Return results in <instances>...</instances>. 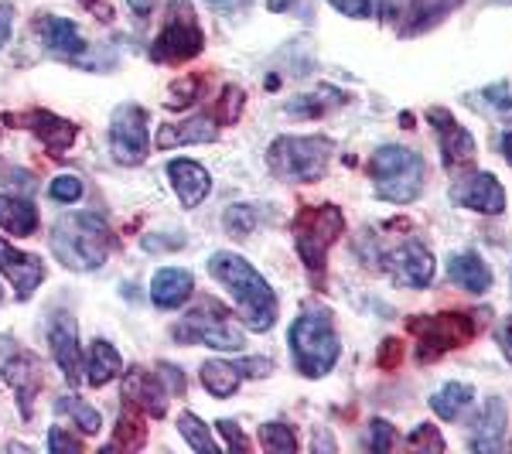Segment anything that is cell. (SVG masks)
Wrapping results in <instances>:
<instances>
[{"label": "cell", "mask_w": 512, "mask_h": 454, "mask_svg": "<svg viewBox=\"0 0 512 454\" xmlns=\"http://www.w3.org/2000/svg\"><path fill=\"white\" fill-rule=\"evenodd\" d=\"M315 451H335V441H332V434L318 431V437H315Z\"/></svg>", "instance_id": "11a10c76"}, {"label": "cell", "mask_w": 512, "mask_h": 454, "mask_svg": "<svg viewBox=\"0 0 512 454\" xmlns=\"http://www.w3.org/2000/svg\"><path fill=\"white\" fill-rule=\"evenodd\" d=\"M123 369V359L117 352V345H110L106 338H96L89 345V366H86V379L89 386H106L110 379H117Z\"/></svg>", "instance_id": "d4e9b609"}, {"label": "cell", "mask_w": 512, "mask_h": 454, "mask_svg": "<svg viewBox=\"0 0 512 454\" xmlns=\"http://www.w3.org/2000/svg\"><path fill=\"white\" fill-rule=\"evenodd\" d=\"M448 277H451V284L465 287L468 294H485L492 287V270L485 267V260L478 257L475 250L454 253L448 260Z\"/></svg>", "instance_id": "cb8c5ba5"}, {"label": "cell", "mask_w": 512, "mask_h": 454, "mask_svg": "<svg viewBox=\"0 0 512 454\" xmlns=\"http://www.w3.org/2000/svg\"><path fill=\"white\" fill-rule=\"evenodd\" d=\"M472 400H475V390L468 383H448L444 390H437L431 396V410L441 420H458L472 407Z\"/></svg>", "instance_id": "f1b7e54d"}, {"label": "cell", "mask_w": 512, "mask_h": 454, "mask_svg": "<svg viewBox=\"0 0 512 454\" xmlns=\"http://www.w3.org/2000/svg\"><path fill=\"white\" fill-rule=\"evenodd\" d=\"M246 106V96L239 86H226L222 89V99H219V123H226V127H233L239 120V113H243Z\"/></svg>", "instance_id": "e575fe53"}, {"label": "cell", "mask_w": 512, "mask_h": 454, "mask_svg": "<svg viewBox=\"0 0 512 454\" xmlns=\"http://www.w3.org/2000/svg\"><path fill=\"white\" fill-rule=\"evenodd\" d=\"M28 123H31V130H35V137L55 154V158H62V154L69 151V147L76 144V137H79L76 123L55 117V113H48V110H35L28 117Z\"/></svg>", "instance_id": "7402d4cb"}, {"label": "cell", "mask_w": 512, "mask_h": 454, "mask_svg": "<svg viewBox=\"0 0 512 454\" xmlns=\"http://www.w3.org/2000/svg\"><path fill=\"white\" fill-rule=\"evenodd\" d=\"M52 253L69 270H99L110 257V226L93 212H72L55 222Z\"/></svg>", "instance_id": "7a4b0ae2"}, {"label": "cell", "mask_w": 512, "mask_h": 454, "mask_svg": "<svg viewBox=\"0 0 512 454\" xmlns=\"http://www.w3.org/2000/svg\"><path fill=\"white\" fill-rule=\"evenodd\" d=\"M332 140L328 137H277L270 144L267 164L280 181H321L332 161Z\"/></svg>", "instance_id": "5b68a950"}, {"label": "cell", "mask_w": 512, "mask_h": 454, "mask_svg": "<svg viewBox=\"0 0 512 454\" xmlns=\"http://www.w3.org/2000/svg\"><path fill=\"white\" fill-rule=\"evenodd\" d=\"M4 383L18 393L21 417H31V410H35V396L41 390V362L35 356H28V352L7 359L4 362Z\"/></svg>", "instance_id": "e0dca14e"}, {"label": "cell", "mask_w": 512, "mask_h": 454, "mask_svg": "<svg viewBox=\"0 0 512 454\" xmlns=\"http://www.w3.org/2000/svg\"><path fill=\"white\" fill-rule=\"evenodd\" d=\"M48 448L55 454H79L82 451V441L72 434H65L62 427H52V434H48Z\"/></svg>", "instance_id": "b9f144b4"}, {"label": "cell", "mask_w": 512, "mask_h": 454, "mask_svg": "<svg viewBox=\"0 0 512 454\" xmlns=\"http://www.w3.org/2000/svg\"><path fill=\"white\" fill-rule=\"evenodd\" d=\"M260 444H263V451H274V454H294L297 451V437L287 424H263L260 427Z\"/></svg>", "instance_id": "d6a6232c"}, {"label": "cell", "mask_w": 512, "mask_h": 454, "mask_svg": "<svg viewBox=\"0 0 512 454\" xmlns=\"http://www.w3.org/2000/svg\"><path fill=\"white\" fill-rule=\"evenodd\" d=\"M400 362H403V342H400V338H386L383 349H379V366L396 369Z\"/></svg>", "instance_id": "ee69618b"}, {"label": "cell", "mask_w": 512, "mask_h": 454, "mask_svg": "<svg viewBox=\"0 0 512 454\" xmlns=\"http://www.w3.org/2000/svg\"><path fill=\"white\" fill-rule=\"evenodd\" d=\"M11 38V7H0V48Z\"/></svg>", "instance_id": "f5cc1de1"}, {"label": "cell", "mask_w": 512, "mask_h": 454, "mask_svg": "<svg viewBox=\"0 0 512 454\" xmlns=\"http://www.w3.org/2000/svg\"><path fill=\"white\" fill-rule=\"evenodd\" d=\"M55 414L72 417L86 434H99V427H103V417H99L89 403L76 400V396H59V400H55Z\"/></svg>", "instance_id": "4dcf8cb0"}, {"label": "cell", "mask_w": 512, "mask_h": 454, "mask_svg": "<svg viewBox=\"0 0 512 454\" xmlns=\"http://www.w3.org/2000/svg\"><path fill=\"white\" fill-rule=\"evenodd\" d=\"M178 431H181V437H185V441L192 444L195 451H202V454H219V444L212 441L209 427H205L195 414H181V417H178Z\"/></svg>", "instance_id": "1f68e13d"}, {"label": "cell", "mask_w": 512, "mask_h": 454, "mask_svg": "<svg viewBox=\"0 0 512 454\" xmlns=\"http://www.w3.org/2000/svg\"><path fill=\"white\" fill-rule=\"evenodd\" d=\"M192 291H195L192 270H181V267H164L151 280V301L164 311L181 308L192 297Z\"/></svg>", "instance_id": "44dd1931"}, {"label": "cell", "mask_w": 512, "mask_h": 454, "mask_svg": "<svg viewBox=\"0 0 512 454\" xmlns=\"http://www.w3.org/2000/svg\"><path fill=\"white\" fill-rule=\"evenodd\" d=\"M239 373H246V376H270V373H274V362H270V359H243V362H239Z\"/></svg>", "instance_id": "c3c4849f"}, {"label": "cell", "mask_w": 512, "mask_h": 454, "mask_svg": "<svg viewBox=\"0 0 512 454\" xmlns=\"http://www.w3.org/2000/svg\"><path fill=\"white\" fill-rule=\"evenodd\" d=\"M328 4L349 14V18H369V0H328Z\"/></svg>", "instance_id": "7dc6e473"}, {"label": "cell", "mask_w": 512, "mask_h": 454, "mask_svg": "<svg viewBox=\"0 0 512 454\" xmlns=\"http://www.w3.org/2000/svg\"><path fill=\"white\" fill-rule=\"evenodd\" d=\"M267 7H270L274 14H284L287 7H291V0H267Z\"/></svg>", "instance_id": "9f6ffc18"}, {"label": "cell", "mask_w": 512, "mask_h": 454, "mask_svg": "<svg viewBox=\"0 0 512 454\" xmlns=\"http://www.w3.org/2000/svg\"><path fill=\"white\" fill-rule=\"evenodd\" d=\"M396 444V434H393V427L386 424V420H373V427H369V448L373 451H390Z\"/></svg>", "instance_id": "60d3db41"}, {"label": "cell", "mask_w": 512, "mask_h": 454, "mask_svg": "<svg viewBox=\"0 0 512 454\" xmlns=\"http://www.w3.org/2000/svg\"><path fill=\"white\" fill-rule=\"evenodd\" d=\"M198 89H202V82H198V79H192V76L178 79L175 86H171V99H168V106H171V110H181V106L195 103Z\"/></svg>", "instance_id": "f35d334b"}, {"label": "cell", "mask_w": 512, "mask_h": 454, "mask_svg": "<svg viewBox=\"0 0 512 454\" xmlns=\"http://www.w3.org/2000/svg\"><path fill=\"white\" fill-rule=\"evenodd\" d=\"M226 229L229 236L236 239H246L256 229V209L253 205H233V209H226Z\"/></svg>", "instance_id": "836d02e7"}, {"label": "cell", "mask_w": 512, "mask_h": 454, "mask_svg": "<svg viewBox=\"0 0 512 454\" xmlns=\"http://www.w3.org/2000/svg\"><path fill=\"white\" fill-rule=\"evenodd\" d=\"M205 38H202V28L195 21V11L188 0H175L168 4V21H164L161 35L154 38L151 45V59L154 62H168V65H178V62H188L202 52Z\"/></svg>", "instance_id": "9c48e42d"}, {"label": "cell", "mask_w": 512, "mask_h": 454, "mask_svg": "<svg viewBox=\"0 0 512 454\" xmlns=\"http://www.w3.org/2000/svg\"><path fill=\"white\" fill-rule=\"evenodd\" d=\"M410 4H414V0H379V18L396 24V21L403 18V14L410 11Z\"/></svg>", "instance_id": "f6af8a7d"}, {"label": "cell", "mask_w": 512, "mask_h": 454, "mask_svg": "<svg viewBox=\"0 0 512 454\" xmlns=\"http://www.w3.org/2000/svg\"><path fill=\"white\" fill-rule=\"evenodd\" d=\"M407 444L417 451H444V437L434 424H420L417 431L407 437Z\"/></svg>", "instance_id": "8d00e7d4"}, {"label": "cell", "mask_w": 512, "mask_h": 454, "mask_svg": "<svg viewBox=\"0 0 512 454\" xmlns=\"http://www.w3.org/2000/svg\"><path fill=\"white\" fill-rule=\"evenodd\" d=\"M219 434H226L229 451H250V441L239 434V427L233 424V420H219Z\"/></svg>", "instance_id": "bcb514c9"}, {"label": "cell", "mask_w": 512, "mask_h": 454, "mask_svg": "<svg viewBox=\"0 0 512 454\" xmlns=\"http://www.w3.org/2000/svg\"><path fill=\"white\" fill-rule=\"evenodd\" d=\"M0 229L11 236H31L38 229V209L24 198L0 195Z\"/></svg>", "instance_id": "484cf974"}, {"label": "cell", "mask_w": 512, "mask_h": 454, "mask_svg": "<svg viewBox=\"0 0 512 454\" xmlns=\"http://www.w3.org/2000/svg\"><path fill=\"white\" fill-rule=\"evenodd\" d=\"M48 195L55 198V202H79L82 198V181L79 178H72V175H62V178H55L52 185H48Z\"/></svg>", "instance_id": "74e56055"}, {"label": "cell", "mask_w": 512, "mask_h": 454, "mask_svg": "<svg viewBox=\"0 0 512 454\" xmlns=\"http://www.w3.org/2000/svg\"><path fill=\"white\" fill-rule=\"evenodd\" d=\"M123 400L151 417L168 414V390H164V379L154 373H144V369H130L127 373V379H123Z\"/></svg>", "instance_id": "2e32d148"}, {"label": "cell", "mask_w": 512, "mask_h": 454, "mask_svg": "<svg viewBox=\"0 0 512 454\" xmlns=\"http://www.w3.org/2000/svg\"><path fill=\"white\" fill-rule=\"evenodd\" d=\"M147 441V427L134 407H127L117 420V431H113V448L117 451H137Z\"/></svg>", "instance_id": "f546056e"}, {"label": "cell", "mask_w": 512, "mask_h": 454, "mask_svg": "<svg viewBox=\"0 0 512 454\" xmlns=\"http://www.w3.org/2000/svg\"><path fill=\"white\" fill-rule=\"evenodd\" d=\"M502 154H506V161L512 164V130H509L506 137H502Z\"/></svg>", "instance_id": "6f0895ef"}, {"label": "cell", "mask_w": 512, "mask_h": 454, "mask_svg": "<svg viewBox=\"0 0 512 454\" xmlns=\"http://www.w3.org/2000/svg\"><path fill=\"white\" fill-rule=\"evenodd\" d=\"M161 379H171L175 393L185 390V376H181V369H178V366H161Z\"/></svg>", "instance_id": "816d5d0a"}, {"label": "cell", "mask_w": 512, "mask_h": 454, "mask_svg": "<svg viewBox=\"0 0 512 454\" xmlns=\"http://www.w3.org/2000/svg\"><path fill=\"white\" fill-rule=\"evenodd\" d=\"M427 120L434 123L437 137H441L444 168L458 171V168H465V164L475 161V137L468 134V130L461 127V123L454 120L444 106H431V110H427Z\"/></svg>", "instance_id": "7c38bea8"}, {"label": "cell", "mask_w": 512, "mask_h": 454, "mask_svg": "<svg viewBox=\"0 0 512 454\" xmlns=\"http://www.w3.org/2000/svg\"><path fill=\"white\" fill-rule=\"evenodd\" d=\"M212 11H222V14H233V11H243L250 0H205Z\"/></svg>", "instance_id": "f907efd6"}, {"label": "cell", "mask_w": 512, "mask_h": 454, "mask_svg": "<svg viewBox=\"0 0 512 454\" xmlns=\"http://www.w3.org/2000/svg\"><path fill=\"white\" fill-rule=\"evenodd\" d=\"M482 96H489L492 113H499V117H512V86L509 82H495V86L485 89Z\"/></svg>", "instance_id": "ab89813d"}, {"label": "cell", "mask_w": 512, "mask_h": 454, "mask_svg": "<svg viewBox=\"0 0 512 454\" xmlns=\"http://www.w3.org/2000/svg\"><path fill=\"white\" fill-rule=\"evenodd\" d=\"M495 338H499L502 356H506V359H509V366H512V315L499 325V332H495Z\"/></svg>", "instance_id": "681fc988"}, {"label": "cell", "mask_w": 512, "mask_h": 454, "mask_svg": "<svg viewBox=\"0 0 512 454\" xmlns=\"http://www.w3.org/2000/svg\"><path fill=\"white\" fill-rule=\"evenodd\" d=\"M369 171H373L376 181V195L393 205H410L424 192V158L417 151H410V147H379Z\"/></svg>", "instance_id": "277c9868"}, {"label": "cell", "mask_w": 512, "mask_h": 454, "mask_svg": "<svg viewBox=\"0 0 512 454\" xmlns=\"http://www.w3.org/2000/svg\"><path fill=\"white\" fill-rule=\"evenodd\" d=\"M461 4H465V0H414L410 11L403 14L407 21L400 24V38L424 35V31H431L434 24H441L454 7H461Z\"/></svg>", "instance_id": "603a6c76"}, {"label": "cell", "mask_w": 512, "mask_h": 454, "mask_svg": "<svg viewBox=\"0 0 512 454\" xmlns=\"http://www.w3.org/2000/svg\"><path fill=\"white\" fill-rule=\"evenodd\" d=\"M209 274L229 291L250 332L263 335L274 328L277 294L253 263H246L243 257H236V253H229V250H219V253H212V260H209Z\"/></svg>", "instance_id": "6da1fadb"}, {"label": "cell", "mask_w": 512, "mask_h": 454, "mask_svg": "<svg viewBox=\"0 0 512 454\" xmlns=\"http://www.w3.org/2000/svg\"><path fill=\"white\" fill-rule=\"evenodd\" d=\"M130 4V11L137 14V18H147V14L154 11V0H127Z\"/></svg>", "instance_id": "db71d44e"}, {"label": "cell", "mask_w": 512, "mask_h": 454, "mask_svg": "<svg viewBox=\"0 0 512 454\" xmlns=\"http://www.w3.org/2000/svg\"><path fill=\"white\" fill-rule=\"evenodd\" d=\"M48 345L55 352V362L65 373L72 386L82 383V345H79V332H76V318L69 311H59L48 325Z\"/></svg>", "instance_id": "4fadbf2b"}, {"label": "cell", "mask_w": 512, "mask_h": 454, "mask_svg": "<svg viewBox=\"0 0 512 454\" xmlns=\"http://www.w3.org/2000/svg\"><path fill=\"white\" fill-rule=\"evenodd\" d=\"M140 246H144L147 253H161V250H181V246H185V236H181V233H171V239H164L161 233H151V236H144V239H140Z\"/></svg>", "instance_id": "7bdbcfd3"}, {"label": "cell", "mask_w": 512, "mask_h": 454, "mask_svg": "<svg viewBox=\"0 0 512 454\" xmlns=\"http://www.w3.org/2000/svg\"><path fill=\"white\" fill-rule=\"evenodd\" d=\"M407 328H410V335L417 338L420 362L441 359L444 352L468 345L475 335V321L468 315H458V311H448V315H417L407 321Z\"/></svg>", "instance_id": "52a82bcc"}, {"label": "cell", "mask_w": 512, "mask_h": 454, "mask_svg": "<svg viewBox=\"0 0 512 454\" xmlns=\"http://www.w3.org/2000/svg\"><path fill=\"white\" fill-rule=\"evenodd\" d=\"M321 96H325V89L315 93V96H297V99L287 103V113H294V117H321V113L332 106L328 99H321Z\"/></svg>", "instance_id": "d590c367"}, {"label": "cell", "mask_w": 512, "mask_h": 454, "mask_svg": "<svg viewBox=\"0 0 512 454\" xmlns=\"http://www.w3.org/2000/svg\"><path fill=\"white\" fill-rule=\"evenodd\" d=\"M168 178H171V185H175V192H178L185 209L202 205L205 195H209V188H212L209 171H205L198 161H171L168 164Z\"/></svg>", "instance_id": "d6986e66"}, {"label": "cell", "mask_w": 512, "mask_h": 454, "mask_svg": "<svg viewBox=\"0 0 512 454\" xmlns=\"http://www.w3.org/2000/svg\"><path fill=\"white\" fill-rule=\"evenodd\" d=\"M451 195L458 205H465V209H472V212H482V216H502V212H506V188H502L499 178L489 175V171H478V175L465 178Z\"/></svg>", "instance_id": "5bb4252c"}, {"label": "cell", "mask_w": 512, "mask_h": 454, "mask_svg": "<svg viewBox=\"0 0 512 454\" xmlns=\"http://www.w3.org/2000/svg\"><path fill=\"white\" fill-rule=\"evenodd\" d=\"M219 140V127H212V120L205 113L181 120V123H164L158 130V147L171 151V147H185V144H212Z\"/></svg>", "instance_id": "ffe728a7"}, {"label": "cell", "mask_w": 512, "mask_h": 454, "mask_svg": "<svg viewBox=\"0 0 512 454\" xmlns=\"http://www.w3.org/2000/svg\"><path fill=\"white\" fill-rule=\"evenodd\" d=\"M110 151L120 164H140L147 158V113L137 103H123L113 113Z\"/></svg>", "instance_id": "30bf717a"}, {"label": "cell", "mask_w": 512, "mask_h": 454, "mask_svg": "<svg viewBox=\"0 0 512 454\" xmlns=\"http://www.w3.org/2000/svg\"><path fill=\"white\" fill-rule=\"evenodd\" d=\"M38 38L41 45H48V52L62 55V59H76V55L86 52V38L79 35V28L69 18H59V14H45L38 21Z\"/></svg>", "instance_id": "ac0fdd59"}, {"label": "cell", "mask_w": 512, "mask_h": 454, "mask_svg": "<svg viewBox=\"0 0 512 454\" xmlns=\"http://www.w3.org/2000/svg\"><path fill=\"white\" fill-rule=\"evenodd\" d=\"M202 386L209 390L212 396H233L239 390V379H243V373H239V366H233V362H222V359H209L202 362Z\"/></svg>", "instance_id": "83f0119b"}, {"label": "cell", "mask_w": 512, "mask_h": 454, "mask_svg": "<svg viewBox=\"0 0 512 454\" xmlns=\"http://www.w3.org/2000/svg\"><path fill=\"white\" fill-rule=\"evenodd\" d=\"M502 431H506V403L502 400L485 403L482 417H478V424H475L472 448L475 451H495L502 444Z\"/></svg>", "instance_id": "4316f807"}, {"label": "cell", "mask_w": 512, "mask_h": 454, "mask_svg": "<svg viewBox=\"0 0 512 454\" xmlns=\"http://www.w3.org/2000/svg\"><path fill=\"white\" fill-rule=\"evenodd\" d=\"M175 338L178 342L209 345V349H222V352L243 349V328H236L229 321V311L216 301H202L195 311H188L175 325Z\"/></svg>", "instance_id": "ba28073f"}, {"label": "cell", "mask_w": 512, "mask_h": 454, "mask_svg": "<svg viewBox=\"0 0 512 454\" xmlns=\"http://www.w3.org/2000/svg\"><path fill=\"white\" fill-rule=\"evenodd\" d=\"M338 352H342V345H338L332 315L318 308L301 311L291 325V356H294L297 373L308 379L328 376L338 362Z\"/></svg>", "instance_id": "3957f363"}, {"label": "cell", "mask_w": 512, "mask_h": 454, "mask_svg": "<svg viewBox=\"0 0 512 454\" xmlns=\"http://www.w3.org/2000/svg\"><path fill=\"white\" fill-rule=\"evenodd\" d=\"M0 274L14 284L18 301H28V297L41 287V280H45V267H41L38 257H31V253H18L4 236H0Z\"/></svg>", "instance_id": "9a60e30c"}, {"label": "cell", "mask_w": 512, "mask_h": 454, "mask_svg": "<svg viewBox=\"0 0 512 454\" xmlns=\"http://www.w3.org/2000/svg\"><path fill=\"white\" fill-rule=\"evenodd\" d=\"M383 263L400 287H414V291H420V287H427L434 280V257L420 239H410V243L396 246L393 253H386Z\"/></svg>", "instance_id": "8fae6325"}, {"label": "cell", "mask_w": 512, "mask_h": 454, "mask_svg": "<svg viewBox=\"0 0 512 454\" xmlns=\"http://www.w3.org/2000/svg\"><path fill=\"white\" fill-rule=\"evenodd\" d=\"M345 233V219L335 205H304L294 219V236H297V253H301L304 267L311 274H321L328 260V250L338 236Z\"/></svg>", "instance_id": "8992f818"}]
</instances>
